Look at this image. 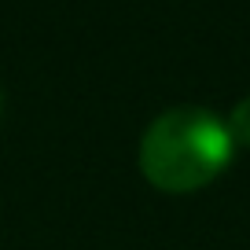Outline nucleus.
<instances>
[{
  "mask_svg": "<svg viewBox=\"0 0 250 250\" xmlns=\"http://www.w3.org/2000/svg\"><path fill=\"white\" fill-rule=\"evenodd\" d=\"M228 133H232L235 144L250 147V96L232 107V114H228Z\"/></svg>",
  "mask_w": 250,
  "mask_h": 250,
  "instance_id": "f03ea898",
  "label": "nucleus"
},
{
  "mask_svg": "<svg viewBox=\"0 0 250 250\" xmlns=\"http://www.w3.org/2000/svg\"><path fill=\"white\" fill-rule=\"evenodd\" d=\"M228 122L206 107H173L147 125L140 140V173L169 195L206 188L232 162Z\"/></svg>",
  "mask_w": 250,
  "mask_h": 250,
  "instance_id": "f257e3e1",
  "label": "nucleus"
}]
</instances>
